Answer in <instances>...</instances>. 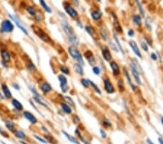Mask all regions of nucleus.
<instances>
[{"instance_id": "31", "label": "nucleus", "mask_w": 163, "mask_h": 144, "mask_svg": "<svg viewBox=\"0 0 163 144\" xmlns=\"http://www.w3.org/2000/svg\"><path fill=\"white\" fill-rule=\"evenodd\" d=\"M89 84H90V85L93 87V89L95 90V91L97 92V93H99V95H101L102 94V92L100 91V90H99V87L96 85V84L94 83V82H92V81H91V80H89Z\"/></svg>"}, {"instance_id": "10", "label": "nucleus", "mask_w": 163, "mask_h": 144, "mask_svg": "<svg viewBox=\"0 0 163 144\" xmlns=\"http://www.w3.org/2000/svg\"><path fill=\"white\" fill-rule=\"evenodd\" d=\"M104 88H105V90L107 91V92L112 94L113 92H115V88L112 85V82L108 79H105L104 80Z\"/></svg>"}, {"instance_id": "17", "label": "nucleus", "mask_w": 163, "mask_h": 144, "mask_svg": "<svg viewBox=\"0 0 163 144\" xmlns=\"http://www.w3.org/2000/svg\"><path fill=\"white\" fill-rule=\"evenodd\" d=\"M123 71H124L125 76H126V79H127V81H128V84H129V85L131 87V88L133 89V90H136V85H134L133 82H132V80H131V76H130L129 73L128 72V71L126 70V68H123Z\"/></svg>"}, {"instance_id": "32", "label": "nucleus", "mask_w": 163, "mask_h": 144, "mask_svg": "<svg viewBox=\"0 0 163 144\" xmlns=\"http://www.w3.org/2000/svg\"><path fill=\"white\" fill-rule=\"evenodd\" d=\"M58 79H59L60 84H66L67 83V79L66 78V76L64 75L60 74L58 76Z\"/></svg>"}, {"instance_id": "58", "label": "nucleus", "mask_w": 163, "mask_h": 144, "mask_svg": "<svg viewBox=\"0 0 163 144\" xmlns=\"http://www.w3.org/2000/svg\"><path fill=\"white\" fill-rule=\"evenodd\" d=\"M20 143H21V144H27L26 143H25V142H22H22H20Z\"/></svg>"}, {"instance_id": "14", "label": "nucleus", "mask_w": 163, "mask_h": 144, "mask_svg": "<svg viewBox=\"0 0 163 144\" xmlns=\"http://www.w3.org/2000/svg\"><path fill=\"white\" fill-rule=\"evenodd\" d=\"M110 67H111L112 70V72H113V74L115 75V76H118L120 74V69L119 67L118 64L115 62V61H112L110 63Z\"/></svg>"}, {"instance_id": "45", "label": "nucleus", "mask_w": 163, "mask_h": 144, "mask_svg": "<svg viewBox=\"0 0 163 144\" xmlns=\"http://www.w3.org/2000/svg\"><path fill=\"white\" fill-rule=\"evenodd\" d=\"M145 40H146V43L147 45H149V46H152V40L149 37H145Z\"/></svg>"}, {"instance_id": "11", "label": "nucleus", "mask_w": 163, "mask_h": 144, "mask_svg": "<svg viewBox=\"0 0 163 144\" xmlns=\"http://www.w3.org/2000/svg\"><path fill=\"white\" fill-rule=\"evenodd\" d=\"M9 18H11V19L15 22V23L16 24V26H17L20 30L22 31V32H23L25 35H28V32L27 29H26L22 26V24L17 20V18H16L15 17H14V16H12V15H9Z\"/></svg>"}, {"instance_id": "43", "label": "nucleus", "mask_w": 163, "mask_h": 144, "mask_svg": "<svg viewBox=\"0 0 163 144\" xmlns=\"http://www.w3.org/2000/svg\"><path fill=\"white\" fill-rule=\"evenodd\" d=\"M141 45L142 49H143L144 51H146V52L148 51V46H147V44L146 42H141Z\"/></svg>"}, {"instance_id": "29", "label": "nucleus", "mask_w": 163, "mask_h": 144, "mask_svg": "<svg viewBox=\"0 0 163 144\" xmlns=\"http://www.w3.org/2000/svg\"><path fill=\"white\" fill-rule=\"evenodd\" d=\"M85 29H86V32L89 34L90 36H91V37H94V35H95V34H96V31H95V29H94L93 27L89 26H86Z\"/></svg>"}, {"instance_id": "54", "label": "nucleus", "mask_w": 163, "mask_h": 144, "mask_svg": "<svg viewBox=\"0 0 163 144\" xmlns=\"http://www.w3.org/2000/svg\"><path fill=\"white\" fill-rule=\"evenodd\" d=\"M158 140H159L160 143L163 144V140L162 139V138H161V137H159V138H158Z\"/></svg>"}, {"instance_id": "46", "label": "nucleus", "mask_w": 163, "mask_h": 144, "mask_svg": "<svg viewBox=\"0 0 163 144\" xmlns=\"http://www.w3.org/2000/svg\"><path fill=\"white\" fill-rule=\"evenodd\" d=\"M34 137L37 139V140H38L39 141H41V143H47V141L46 140H45L44 139H43V138H41V137H38V135H34Z\"/></svg>"}, {"instance_id": "25", "label": "nucleus", "mask_w": 163, "mask_h": 144, "mask_svg": "<svg viewBox=\"0 0 163 144\" xmlns=\"http://www.w3.org/2000/svg\"><path fill=\"white\" fill-rule=\"evenodd\" d=\"M15 135L16 137L20 138V139H25L26 137V135L22 132V130H15Z\"/></svg>"}, {"instance_id": "4", "label": "nucleus", "mask_w": 163, "mask_h": 144, "mask_svg": "<svg viewBox=\"0 0 163 144\" xmlns=\"http://www.w3.org/2000/svg\"><path fill=\"white\" fill-rule=\"evenodd\" d=\"M34 33H36V35L39 38L41 39V40H43L45 42H46V43H49V42H50L52 41V39L49 37V36L46 33H45L44 31H43L40 28L35 29H34Z\"/></svg>"}, {"instance_id": "30", "label": "nucleus", "mask_w": 163, "mask_h": 144, "mask_svg": "<svg viewBox=\"0 0 163 144\" xmlns=\"http://www.w3.org/2000/svg\"><path fill=\"white\" fill-rule=\"evenodd\" d=\"M33 100H35V102H36L38 103V104H40V105H41V106H44V107H47V105L46 104L44 103V101H43L42 100V99L41 97H36V96H33Z\"/></svg>"}, {"instance_id": "52", "label": "nucleus", "mask_w": 163, "mask_h": 144, "mask_svg": "<svg viewBox=\"0 0 163 144\" xmlns=\"http://www.w3.org/2000/svg\"><path fill=\"white\" fill-rule=\"evenodd\" d=\"M12 86H13V87L15 88V90H20V86H19L17 84L14 83L13 84H12Z\"/></svg>"}, {"instance_id": "12", "label": "nucleus", "mask_w": 163, "mask_h": 144, "mask_svg": "<svg viewBox=\"0 0 163 144\" xmlns=\"http://www.w3.org/2000/svg\"><path fill=\"white\" fill-rule=\"evenodd\" d=\"M129 45L131 46V47L132 50L134 52V53H135L138 57H139L140 58H142V55H141V52H140V50H139V48L138 45H136V43L134 41H130V42H129Z\"/></svg>"}, {"instance_id": "59", "label": "nucleus", "mask_w": 163, "mask_h": 144, "mask_svg": "<svg viewBox=\"0 0 163 144\" xmlns=\"http://www.w3.org/2000/svg\"><path fill=\"white\" fill-rule=\"evenodd\" d=\"M96 1H98V2H100L101 0H96Z\"/></svg>"}, {"instance_id": "6", "label": "nucleus", "mask_w": 163, "mask_h": 144, "mask_svg": "<svg viewBox=\"0 0 163 144\" xmlns=\"http://www.w3.org/2000/svg\"><path fill=\"white\" fill-rule=\"evenodd\" d=\"M23 116H24L25 118L26 119H28L31 124H35L37 123V118H36L33 114H32L31 112L28 111H23Z\"/></svg>"}, {"instance_id": "24", "label": "nucleus", "mask_w": 163, "mask_h": 144, "mask_svg": "<svg viewBox=\"0 0 163 144\" xmlns=\"http://www.w3.org/2000/svg\"><path fill=\"white\" fill-rule=\"evenodd\" d=\"M61 107L62 108V110L67 114H70L72 113V108L71 107L67 105V103H61Z\"/></svg>"}, {"instance_id": "18", "label": "nucleus", "mask_w": 163, "mask_h": 144, "mask_svg": "<svg viewBox=\"0 0 163 144\" xmlns=\"http://www.w3.org/2000/svg\"><path fill=\"white\" fill-rule=\"evenodd\" d=\"M4 124H5L6 127H7L10 132H15V130H16V129H15V125L12 121H10V120H6L5 122H4Z\"/></svg>"}, {"instance_id": "53", "label": "nucleus", "mask_w": 163, "mask_h": 144, "mask_svg": "<svg viewBox=\"0 0 163 144\" xmlns=\"http://www.w3.org/2000/svg\"><path fill=\"white\" fill-rule=\"evenodd\" d=\"M147 143H148L149 144H155L152 141V140H150V139H149V138H148V139L147 140Z\"/></svg>"}, {"instance_id": "38", "label": "nucleus", "mask_w": 163, "mask_h": 144, "mask_svg": "<svg viewBox=\"0 0 163 144\" xmlns=\"http://www.w3.org/2000/svg\"><path fill=\"white\" fill-rule=\"evenodd\" d=\"M81 82L82 85L84 87H86V88H87V87H89V86H90V84H89V79H82L81 80Z\"/></svg>"}, {"instance_id": "23", "label": "nucleus", "mask_w": 163, "mask_h": 144, "mask_svg": "<svg viewBox=\"0 0 163 144\" xmlns=\"http://www.w3.org/2000/svg\"><path fill=\"white\" fill-rule=\"evenodd\" d=\"M26 68H28V70L30 71V72H34L36 70V67L34 65V63L31 61H29V60L27 61V63H26Z\"/></svg>"}, {"instance_id": "13", "label": "nucleus", "mask_w": 163, "mask_h": 144, "mask_svg": "<svg viewBox=\"0 0 163 144\" xmlns=\"http://www.w3.org/2000/svg\"><path fill=\"white\" fill-rule=\"evenodd\" d=\"M40 88H41V90L42 91L43 93L46 94V93H49V92H51L52 90V87L51 86V84L49 83V82H43L41 84V85L40 86Z\"/></svg>"}, {"instance_id": "19", "label": "nucleus", "mask_w": 163, "mask_h": 144, "mask_svg": "<svg viewBox=\"0 0 163 144\" xmlns=\"http://www.w3.org/2000/svg\"><path fill=\"white\" fill-rule=\"evenodd\" d=\"M85 56H86V58H87L89 63L91 66H93V65L95 63V59H94V55H93V54L91 53V52L87 51V52L86 53V54H85Z\"/></svg>"}, {"instance_id": "2", "label": "nucleus", "mask_w": 163, "mask_h": 144, "mask_svg": "<svg viewBox=\"0 0 163 144\" xmlns=\"http://www.w3.org/2000/svg\"><path fill=\"white\" fill-rule=\"evenodd\" d=\"M68 52L70 55L74 59L75 61H78V63L79 64H81V66H83L84 64V62L83 60L82 55L81 53L79 52V50L77 49V47L75 46H70L68 47Z\"/></svg>"}, {"instance_id": "1", "label": "nucleus", "mask_w": 163, "mask_h": 144, "mask_svg": "<svg viewBox=\"0 0 163 144\" xmlns=\"http://www.w3.org/2000/svg\"><path fill=\"white\" fill-rule=\"evenodd\" d=\"M62 28L65 31V34H67L68 37V39L70 40V42L74 46H78L79 45V40L78 37L75 36L74 34V31L73 28L67 23V22H64L62 23Z\"/></svg>"}, {"instance_id": "49", "label": "nucleus", "mask_w": 163, "mask_h": 144, "mask_svg": "<svg viewBox=\"0 0 163 144\" xmlns=\"http://www.w3.org/2000/svg\"><path fill=\"white\" fill-rule=\"evenodd\" d=\"M0 133H1V135H4V137H9L8 136L7 133V132H4L3 129H1V128H0Z\"/></svg>"}, {"instance_id": "16", "label": "nucleus", "mask_w": 163, "mask_h": 144, "mask_svg": "<svg viewBox=\"0 0 163 144\" xmlns=\"http://www.w3.org/2000/svg\"><path fill=\"white\" fill-rule=\"evenodd\" d=\"M11 103H12V106H14V108H15L16 110H17V111H22V109H23V106H22V105L21 104V103H20L18 100H17V99L15 98H12V99Z\"/></svg>"}, {"instance_id": "41", "label": "nucleus", "mask_w": 163, "mask_h": 144, "mask_svg": "<svg viewBox=\"0 0 163 144\" xmlns=\"http://www.w3.org/2000/svg\"><path fill=\"white\" fill-rule=\"evenodd\" d=\"M92 71L96 75H99L100 74V68H99V67H97V66H94L92 68Z\"/></svg>"}, {"instance_id": "9", "label": "nucleus", "mask_w": 163, "mask_h": 144, "mask_svg": "<svg viewBox=\"0 0 163 144\" xmlns=\"http://www.w3.org/2000/svg\"><path fill=\"white\" fill-rule=\"evenodd\" d=\"M1 90L3 92V95H4V97L7 99H11L12 98V93L9 90L8 86L5 83L1 84Z\"/></svg>"}, {"instance_id": "35", "label": "nucleus", "mask_w": 163, "mask_h": 144, "mask_svg": "<svg viewBox=\"0 0 163 144\" xmlns=\"http://www.w3.org/2000/svg\"><path fill=\"white\" fill-rule=\"evenodd\" d=\"M64 99L65 100V101L69 104V106H72V107H75V105L74 101L72 100L71 98H70V97H68V96H65V97H64Z\"/></svg>"}, {"instance_id": "37", "label": "nucleus", "mask_w": 163, "mask_h": 144, "mask_svg": "<svg viewBox=\"0 0 163 144\" xmlns=\"http://www.w3.org/2000/svg\"><path fill=\"white\" fill-rule=\"evenodd\" d=\"M60 71L64 74H70V70H69V68H67L66 66H62L60 67Z\"/></svg>"}, {"instance_id": "20", "label": "nucleus", "mask_w": 163, "mask_h": 144, "mask_svg": "<svg viewBox=\"0 0 163 144\" xmlns=\"http://www.w3.org/2000/svg\"><path fill=\"white\" fill-rule=\"evenodd\" d=\"M102 16V13L101 11L99 10H94L91 13V18L94 20V21H99L101 19Z\"/></svg>"}, {"instance_id": "22", "label": "nucleus", "mask_w": 163, "mask_h": 144, "mask_svg": "<svg viewBox=\"0 0 163 144\" xmlns=\"http://www.w3.org/2000/svg\"><path fill=\"white\" fill-rule=\"evenodd\" d=\"M62 132L64 134V135L67 137V139L70 141V142H72V143H73L75 144H80V143L74 137H73L72 135H70V134H68L67 132H65V131H64V130H62Z\"/></svg>"}, {"instance_id": "47", "label": "nucleus", "mask_w": 163, "mask_h": 144, "mask_svg": "<svg viewBox=\"0 0 163 144\" xmlns=\"http://www.w3.org/2000/svg\"><path fill=\"white\" fill-rule=\"evenodd\" d=\"M134 31L132 30V29H130V30L128 31V35L129 37H134Z\"/></svg>"}, {"instance_id": "3", "label": "nucleus", "mask_w": 163, "mask_h": 144, "mask_svg": "<svg viewBox=\"0 0 163 144\" xmlns=\"http://www.w3.org/2000/svg\"><path fill=\"white\" fill-rule=\"evenodd\" d=\"M14 30V25L9 20H4L1 23V31L3 33H11Z\"/></svg>"}, {"instance_id": "56", "label": "nucleus", "mask_w": 163, "mask_h": 144, "mask_svg": "<svg viewBox=\"0 0 163 144\" xmlns=\"http://www.w3.org/2000/svg\"><path fill=\"white\" fill-rule=\"evenodd\" d=\"M161 121H162V124L163 125V117H161Z\"/></svg>"}, {"instance_id": "42", "label": "nucleus", "mask_w": 163, "mask_h": 144, "mask_svg": "<svg viewBox=\"0 0 163 144\" xmlns=\"http://www.w3.org/2000/svg\"><path fill=\"white\" fill-rule=\"evenodd\" d=\"M60 87H61V89H62V91L63 92H66L67 91V90H68V86H67V84H60Z\"/></svg>"}, {"instance_id": "48", "label": "nucleus", "mask_w": 163, "mask_h": 144, "mask_svg": "<svg viewBox=\"0 0 163 144\" xmlns=\"http://www.w3.org/2000/svg\"><path fill=\"white\" fill-rule=\"evenodd\" d=\"M100 133H101V135H102V137L103 138H105V137H107V134H106V132H104V129H100Z\"/></svg>"}, {"instance_id": "44", "label": "nucleus", "mask_w": 163, "mask_h": 144, "mask_svg": "<svg viewBox=\"0 0 163 144\" xmlns=\"http://www.w3.org/2000/svg\"><path fill=\"white\" fill-rule=\"evenodd\" d=\"M103 126L108 127L111 126V124H110V121H108V119H104V120L103 121Z\"/></svg>"}, {"instance_id": "57", "label": "nucleus", "mask_w": 163, "mask_h": 144, "mask_svg": "<svg viewBox=\"0 0 163 144\" xmlns=\"http://www.w3.org/2000/svg\"><path fill=\"white\" fill-rule=\"evenodd\" d=\"M0 98H3V96H2V95L0 93Z\"/></svg>"}, {"instance_id": "55", "label": "nucleus", "mask_w": 163, "mask_h": 144, "mask_svg": "<svg viewBox=\"0 0 163 144\" xmlns=\"http://www.w3.org/2000/svg\"><path fill=\"white\" fill-rule=\"evenodd\" d=\"M73 2H74L75 5H78V0H73Z\"/></svg>"}, {"instance_id": "33", "label": "nucleus", "mask_w": 163, "mask_h": 144, "mask_svg": "<svg viewBox=\"0 0 163 144\" xmlns=\"http://www.w3.org/2000/svg\"><path fill=\"white\" fill-rule=\"evenodd\" d=\"M26 10H27V12L29 13L30 15H32V16H36V13L35 9L33 8V7H31V6H28L26 8Z\"/></svg>"}, {"instance_id": "7", "label": "nucleus", "mask_w": 163, "mask_h": 144, "mask_svg": "<svg viewBox=\"0 0 163 144\" xmlns=\"http://www.w3.org/2000/svg\"><path fill=\"white\" fill-rule=\"evenodd\" d=\"M1 59L5 63H9L11 62V56L10 54L8 52L7 50L6 49H1Z\"/></svg>"}, {"instance_id": "26", "label": "nucleus", "mask_w": 163, "mask_h": 144, "mask_svg": "<svg viewBox=\"0 0 163 144\" xmlns=\"http://www.w3.org/2000/svg\"><path fill=\"white\" fill-rule=\"evenodd\" d=\"M38 1H39V3H40L41 6L44 9L45 11H46L47 13H49L52 12L51 8H49V7L46 5V3L45 2L44 0H38Z\"/></svg>"}, {"instance_id": "50", "label": "nucleus", "mask_w": 163, "mask_h": 144, "mask_svg": "<svg viewBox=\"0 0 163 144\" xmlns=\"http://www.w3.org/2000/svg\"><path fill=\"white\" fill-rule=\"evenodd\" d=\"M151 58H152L153 61H156V60L157 59V55H155V53H152V54L151 55Z\"/></svg>"}, {"instance_id": "27", "label": "nucleus", "mask_w": 163, "mask_h": 144, "mask_svg": "<svg viewBox=\"0 0 163 144\" xmlns=\"http://www.w3.org/2000/svg\"><path fill=\"white\" fill-rule=\"evenodd\" d=\"M114 27L118 33H123V29L118 22V21L116 18H115V21H114Z\"/></svg>"}, {"instance_id": "40", "label": "nucleus", "mask_w": 163, "mask_h": 144, "mask_svg": "<svg viewBox=\"0 0 163 144\" xmlns=\"http://www.w3.org/2000/svg\"><path fill=\"white\" fill-rule=\"evenodd\" d=\"M118 85L120 90H124V84H123V81L122 79L119 80L118 82Z\"/></svg>"}, {"instance_id": "5", "label": "nucleus", "mask_w": 163, "mask_h": 144, "mask_svg": "<svg viewBox=\"0 0 163 144\" xmlns=\"http://www.w3.org/2000/svg\"><path fill=\"white\" fill-rule=\"evenodd\" d=\"M130 66H131V72H132V74L134 77V79L136 80V82H137V84H141V78H140V75H139V71H138V69L136 68V67L135 66L133 62L130 64Z\"/></svg>"}, {"instance_id": "15", "label": "nucleus", "mask_w": 163, "mask_h": 144, "mask_svg": "<svg viewBox=\"0 0 163 144\" xmlns=\"http://www.w3.org/2000/svg\"><path fill=\"white\" fill-rule=\"evenodd\" d=\"M102 56L105 61H110L112 60V55L110 51L107 47H105L102 49Z\"/></svg>"}, {"instance_id": "36", "label": "nucleus", "mask_w": 163, "mask_h": 144, "mask_svg": "<svg viewBox=\"0 0 163 144\" xmlns=\"http://www.w3.org/2000/svg\"><path fill=\"white\" fill-rule=\"evenodd\" d=\"M136 2L137 7H138V9H139V10L140 13H141L142 16H144V9H143V8H142V6H141V3H140V2H139V0H136Z\"/></svg>"}, {"instance_id": "39", "label": "nucleus", "mask_w": 163, "mask_h": 144, "mask_svg": "<svg viewBox=\"0 0 163 144\" xmlns=\"http://www.w3.org/2000/svg\"><path fill=\"white\" fill-rule=\"evenodd\" d=\"M100 34H101V35H102V39H104V41H106V40L107 39V34H106V32H105V31H104L103 29H101V30H100Z\"/></svg>"}, {"instance_id": "28", "label": "nucleus", "mask_w": 163, "mask_h": 144, "mask_svg": "<svg viewBox=\"0 0 163 144\" xmlns=\"http://www.w3.org/2000/svg\"><path fill=\"white\" fill-rule=\"evenodd\" d=\"M114 39H115V45H118V47H119V50L121 51V53H123V54H124V53H125V52H124L123 47V46L121 45V44H120V42L119 39L118 38V37H117L115 34H114Z\"/></svg>"}, {"instance_id": "8", "label": "nucleus", "mask_w": 163, "mask_h": 144, "mask_svg": "<svg viewBox=\"0 0 163 144\" xmlns=\"http://www.w3.org/2000/svg\"><path fill=\"white\" fill-rule=\"evenodd\" d=\"M65 10L66 13L72 18H75H75H78V12L73 7H71L70 5H65Z\"/></svg>"}, {"instance_id": "51", "label": "nucleus", "mask_w": 163, "mask_h": 144, "mask_svg": "<svg viewBox=\"0 0 163 144\" xmlns=\"http://www.w3.org/2000/svg\"><path fill=\"white\" fill-rule=\"evenodd\" d=\"M73 121H74V123L77 124L78 122H79V121H80V119H79V118H78L77 116H75L74 118H73Z\"/></svg>"}, {"instance_id": "21", "label": "nucleus", "mask_w": 163, "mask_h": 144, "mask_svg": "<svg viewBox=\"0 0 163 144\" xmlns=\"http://www.w3.org/2000/svg\"><path fill=\"white\" fill-rule=\"evenodd\" d=\"M73 68H74L75 71L78 74L81 75V76H83V75L84 74L83 69L82 68L81 64H79V63H75V64H74V66H73Z\"/></svg>"}, {"instance_id": "34", "label": "nucleus", "mask_w": 163, "mask_h": 144, "mask_svg": "<svg viewBox=\"0 0 163 144\" xmlns=\"http://www.w3.org/2000/svg\"><path fill=\"white\" fill-rule=\"evenodd\" d=\"M133 21L137 26H140L141 24V18L139 15H134L133 17Z\"/></svg>"}]
</instances>
